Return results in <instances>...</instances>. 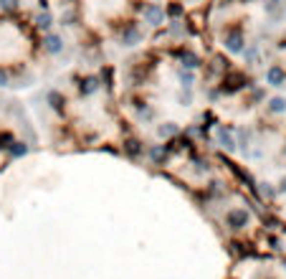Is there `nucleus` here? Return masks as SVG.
<instances>
[{
  "instance_id": "nucleus-8",
  "label": "nucleus",
  "mask_w": 286,
  "mask_h": 279,
  "mask_svg": "<svg viewBox=\"0 0 286 279\" xmlns=\"http://www.w3.org/2000/svg\"><path fill=\"white\" fill-rule=\"evenodd\" d=\"M281 190H286V180H284V185H281Z\"/></svg>"
},
{
  "instance_id": "nucleus-7",
  "label": "nucleus",
  "mask_w": 286,
  "mask_h": 279,
  "mask_svg": "<svg viewBox=\"0 0 286 279\" xmlns=\"http://www.w3.org/2000/svg\"><path fill=\"white\" fill-rule=\"evenodd\" d=\"M0 84H5V74H3V71H0Z\"/></svg>"
},
{
  "instance_id": "nucleus-2",
  "label": "nucleus",
  "mask_w": 286,
  "mask_h": 279,
  "mask_svg": "<svg viewBox=\"0 0 286 279\" xmlns=\"http://www.w3.org/2000/svg\"><path fill=\"white\" fill-rule=\"evenodd\" d=\"M144 18L152 23V25H157V23H162V18H165V10H162L160 5H149V8L144 10Z\"/></svg>"
},
{
  "instance_id": "nucleus-1",
  "label": "nucleus",
  "mask_w": 286,
  "mask_h": 279,
  "mask_svg": "<svg viewBox=\"0 0 286 279\" xmlns=\"http://www.w3.org/2000/svg\"><path fill=\"white\" fill-rule=\"evenodd\" d=\"M248 224V213L246 211H231L228 213V226L231 228H243Z\"/></svg>"
},
{
  "instance_id": "nucleus-4",
  "label": "nucleus",
  "mask_w": 286,
  "mask_h": 279,
  "mask_svg": "<svg viewBox=\"0 0 286 279\" xmlns=\"http://www.w3.org/2000/svg\"><path fill=\"white\" fill-rule=\"evenodd\" d=\"M46 49H48L51 53L61 51V38H58V36H48V38H46Z\"/></svg>"
},
{
  "instance_id": "nucleus-5",
  "label": "nucleus",
  "mask_w": 286,
  "mask_h": 279,
  "mask_svg": "<svg viewBox=\"0 0 286 279\" xmlns=\"http://www.w3.org/2000/svg\"><path fill=\"white\" fill-rule=\"evenodd\" d=\"M0 8H3V10H16L18 0H0Z\"/></svg>"
},
{
  "instance_id": "nucleus-6",
  "label": "nucleus",
  "mask_w": 286,
  "mask_h": 279,
  "mask_svg": "<svg viewBox=\"0 0 286 279\" xmlns=\"http://www.w3.org/2000/svg\"><path fill=\"white\" fill-rule=\"evenodd\" d=\"M286 107V101L284 99H274V101H271V109H274V112H281Z\"/></svg>"
},
{
  "instance_id": "nucleus-3",
  "label": "nucleus",
  "mask_w": 286,
  "mask_h": 279,
  "mask_svg": "<svg viewBox=\"0 0 286 279\" xmlns=\"http://www.w3.org/2000/svg\"><path fill=\"white\" fill-rule=\"evenodd\" d=\"M266 76H268V84H274V86H279V84L284 81V76H286V74H284V71H281L279 66H271Z\"/></svg>"
}]
</instances>
